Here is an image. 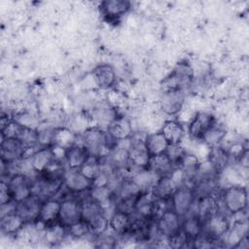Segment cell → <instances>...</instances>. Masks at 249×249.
I'll return each mask as SVG.
<instances>
[{"instance_id":"7a4b0ae2","label":"cell","mask_w":249,"mask_h":249,"mask_svg":"<svg viewBox=\"0 0 249 249\" xmlns=\"http://www.w3.org/2000/svg\"><path fill=\"white\" fill-rule=\"evenodd\" d=\"M219 198L221 207L226 214L232 216L240 212H246L248 207L247 188L239 184H231L220 191Z\"/></svg>"},{"instance_id":"d6986e66","label":"cell","mask_w":249,"mask_h":249,"mask_svg":"<svg viewBox=\"0 0 249 249\" xmlns=\"http://www.w3.org/2000/svg\"><path fill=\"white\" fill-rule=\"evenodd\" d=\"M54 156L52 146L39 147L30 157L29 161L35 173L41 174L46 171L49 166L54 161Z\"/></svg>"},{"instance_id":"3957f363","label":"cell","mask_w":249,"mask_h":249,"mask_svg":"<svg viewBox=\"0 0 249 249\" xmlns=\"http://www.w3.org/2000/svg\"><path fill=\"white\" fill-rule=\"evenodd\" d=\"M196 196L192 186L182 185L175 189L169 198L170 208L180 217H185L194 210Z\"/></svg>"},{"instance_id":"4fadbf2b","label":"cell","mask_w":249,"mask_h":249,"mask_svg":"<svg viewBox=\"0 0 249 249\" xmlns=\"http://www.w3.org/2000/svg\"><path fill=\"white\" fill-rule=\"evenodd\" d=\"M42 199L32 194L27 198L17 202L16 212L24 220L26 224L35 223L39 219Z\"/></svg>"},{"instance_id":"ba28073f","label":"cell","mask_w":249,"mask_h":249,"mask_svg":"<svg viewBox=\"0 0 249 249\" xmlns=\"http://www.w3.org/2000/svg\"><path fill=\"white\" fill-rule=\"evenodd\" d=\"M92 185L93 182L84 176L79 169H66L63 178V187L68 193L79 196L88 193Z\"/></svg>"},{"instance_id":"836d02e7","label":"cell","mask_w":249,"mask_h":249,"mask_svg":"<svg viewBox=\"0 0 249 249\" xmlns=\"http://www.w3.org/2000/svg\"><path fill=\"white\" fill-rule=\"evenodd\" d=\"M79 170L84 176L93 182L102 172L101 159L94 156H89V158L86 160V162Z\"/></svg>"},{"instance_id":"30bf717a","label":"cell","mask_w":249,"mask_h":249,"mask_svg":"<svg viewBox=\"0 0 249 249\" xmlns=\"http://www.w3.org/2000/svg\"><path fill=\"white\" fill-rule=\"evenodd\" d=\"M131 8V3L126 0H106L98 5V10L103 18L108 22L120 21Z\"/></svg>"},{"instance_id":"9a60e30c","label":"cell","mask_w":249,"mask_h":249,"mask_svg":"<svg viewBox=\"0 0 249 249\" xmlns=\"http://www.w3.org/2000/svg\"><path fill=\"white\" fill-rule=\"evenodd\" d=\"M106 131L115 143L128 139L133 134V128L130 120L124 116L119 115L112 121Z\"/></svg>"},{"instance_id":"ac0fdd59","label":"cell","mask_w":249,"mask_h":249,"mask_svg":"<svg viewBox=\"0 0 249 249\" xmlns=\"http://www.w3.org/2000/svg\"><path fill=\"white\" fill-rule=\"evenodd\" d=\"M131 223L132 215L117 209H114L113 213L109 216V229L117 236H127L130 232Z\"/></svg>"},{"instance_id":"f1b7e54d","label":"cell","mask_w":249,"mask_h":249,"mask_svg":"<svg viewBox=\"0 0 249 249\" xmlns=\"http://www.w3.org/2000/svg\"><path fill=\"white\" fill-rule=\"evenodd\" d=\"M146 168L150 169L154 173H156L158 176H165L169 175L172 170L175 168L174 164L169 160V159L166 157L165 154L153 156L149 158L148 164Z\"/></svg>"},{"instance_id":"4316f807","label":"cell","mask_w":249,"mask_h":249,"mask_svg":"<svg viewBox=\"0 0 249 249\" xmlns=\"http://www.w3.org/2000/svg\"><path fill=\"white\" fill-rule=\"evenodd\" d=\"M67 236V228L61 223L56 222L45 228L43 233V241H45L50 246H56L62 243Z\"/></svg>"},{"instance_id":"484cf974","label":"cell","mask_w":249,"mask_h":249,"mask_svg":"<svg viewBox=\"0 0 249 249\" xmlns=\"http://www.w3.org/2000/svg\"><path fill=\"white\" fill-rule=\"evenodd\" d=\"M181 230L185 232L188 238L193 241L203 231V220L194 211L182 218Z\"/></svg>"},{"instance_id":"8992f818","label":"cell","mask_w":249,"mask_h":249,"mask_svg":"<svg viewBox=\"0 0 249 249\" xmlns=\"http://www.w3.org/2000/svg\"><path fill=\"white\" fill-rule=\"evenodd\" d=\"M216 118L204 111L196 112L188 123V135L191 140L201 142L203 135L207 129L216 122Z\"/></svg>"},{"instance_id":"e575fe53","label":"cell","mask_w":249,"mask_h":249,"mask_svg":"<svg viewBox=\"0 0 249 249\" xmlns=\"http://www.w3.org/2000/svg\"><path fill=\"white\" fill-rule=\"evenodd\" d=\"M88 224L91 237L95 238L109 231V216L107 213L101 214L89 221Z\"/></svg>"},{"instance_id":"ab89813d","label":"cell","mask_w":249,"mask_h":249,"mask_svg":"<svg viewBox=\"0 0 249 249\" xmlns=\"http://www.w3.org/2000/svg\"><path fill=\"white\" fill-rule=\"evenodd\" d=\"M106 97H107L108 105L115 108V109L120 107L122 105L123 101H124L123 95L117 89H109V91L107 92Z\"/></svg>"},{"instance_id":"d4e9b609","label":"cell","mask_w":249,"mask_h":249,"mask_svg":"<svg viewBox=\"0 0 249 249\" xmlns=\"http://www.w3.org/2000/svg\"><path fill=\"white\" fill-rule=\"evenodd\" d=\"M206 160L213 165L216 171L220 174L230 165V156L225 147L222 145H217L213 147H209L208 154L206 156Z\"/></svg>"},{"instance_id":"e0dca14e","label":"cell","mask_w":249,"mask_h":249,"mask_svg":"<svg viewBox=\"0 0 249 249\" xmlns=\"http://www.w3.org/2000/svg\"><path fill=\"white\" fill-rule=\"evenodd\" d=\"M89 156L90 154L86 146L81 142H77L65 150L64 162L69 169H80Z\"/></svg>"},{"instance_id":"d6a6232c","label":"cell","mask_w":249,"mask_h":249,"mask_svg":"<svg viewBox=\"0 0 249 249\" xmlns=\"http://www.w3.org/2000/svg\"><path fill=\"white\" fill-rule=\"evenodd\" d=\"M227 135L226 128L224 125L216 120V122L207 129L205 134L202 137L201 142L207 147H213L220 145Z\"/></svg>"},{"instance_id":"603a6c76","label":"cell","mask_w":249,"mask_h":249,"mask_svg":"<svg viewBox=\"0 0 249 249\" xmlns=\"http://www.w3.org/2000/svg\"><path fill=\"white\" fill-rule=\"evenodd\" d=\"M155 199L151 192L140 193L135 201L133 214L147 220H154Z\"/></svg>"},{"instance_id":"52a82bcc","label":"cell","mask_w":249,"mask_h":249,"mask_svg":"<svg viewBox=\"0 0 249 249\" xmlns=\"http://www.w3.org/2000/svg\"><path fill=\"white\" fill-rule=\"evenodd\" d=\"M231 225L230 215L219 212L203 222V232L215 240H222Z\"/></svg>"},{"instance_id":"5bb4252c","label":"cell","mask_w":249,"mask_h":249,"mask_svg":"<svg viewBox=\"0 0 249 249\" xmlns=\"http://www.w3.org/2000/svg\"><path fill=\"white\" fill-rule=\"evenodd\" d=\"M91 78L93 83L101 89H111L117 83L116 70L109 63L96 65L91 72Z\"/></svg>"},{"instance_id":"f35d334b","label":"cell","mask_w":249,"mask_h":249,"mask_svg":"<svg viewBox=\"0 0 249 249\" xmlns=\"http://www.w3.org/2000/svg\"><path fill=\"white\" fill-rule=\"evenodd\" d=\"M168 248H174V249H180L185 248L188 246V244H192V241L188 238V236L185 234V232L180 230L174 234L170 235L166 238Z\"/></svg>"},{"instance_id":"277c9868","label":"cell","mask_w":249,"mask_h":249,"mask_svg":"<svg viewBox=\"0 0 249 249\" xmlns=\"http://www.w3.org/2000/svg\"><path fill=\"white\" fill-rule=\"evenodd\" d=\"M60 200L59 223L67 228L82 219V200L78 196L71 194Z\"/></svg>"},{"instance_id":"cb8c5ba5","label":"cell","mask_w":249,"mask_h":249,"mask_svg":"<svg viewBox=\"0 0 249 249\" xmlns=\"http://www.w3.org/2000/svg\"><path fill=\"white\" fill-rule=\"evenodd\" d=\"M25 224L24 220L17 212H14L0 218V231L3 235L16 237Z\"/></svg>"},{"instance_id":"74e56055","label":"cell","mask_w":249,"mask_h":249,"mask_svg":"<svg viewBox=\"0 0 249 249\" xmlns=\"http://www.w3.org/2000/svg\"><path fill=\"white\" fill-rule=\"evenodd\" d=\"M14 119L23 127H28L32 129H37L39 128V120L37 117L27 111H21L16 114Z\"/></svg>"},{"instance_id":"60d3db41","label":"cell","mask_w":249,"mask_h":249,"mask_svg":"<svg viewBox=\"0 0 249 249\" xmlns=\"http://www.w3.org/2000/svg\"><path fill=\"white\" fill-rule=\"evenodd\" d=\"M12 200H13V198L11 196V192H10L8 183L4 178H2L1 183H0V204L6 203V202H9Z\"/></svg>"},{"instance_id":"83f0119b","label":"cell","mask_w":249,"mask_h":249,"mask_svg":"<svg viewBox=\"0 0 249 249\" xmlns=\"http://www.w3.org/2000/svg\"><path fill=\"white\" fill-rule=\"evenodd\" d=\"M177 187L171 180L169 175L160 176L153 188L151 189V193L156 199H162V200H169L170 196H172L173 192Z\"/></svg>"},{"instance_id":"8d00e7d4","label":"cell","mask_w":249,"mask_h":249,"mask_svg":"<svg viewBox=\"0 0 249 249\" xmlns=\"http://www.w3.org/2000/svg\"><path fill=\"white\" fill-rule=\"evenodd\" d=\"M188 151L185 149V147L181 144H169L166 151L165 155L169 159V160L174 164L175 167H177L186 155Z\"/></svg>"},{"instance_id":"ffe728a7","label":"cell","mask_w":249,"mask_h":249,"mask_svg":"<svg viewBox=\"0 0 249 249\" xmlns=\"http://www.w3.org/2000/svg\"><path fill=\"white\" fill-rule=\"evenodd\" d=\"M61 200L57 197H51L42 201L38 221L46 227L58 222Z\"/></svg>"},{"instance_id":"8fae6325","label":"cell","mask_w":249,"mask_h":249,"mask_svg":"<svg viewBox=\"0 0 249 249\" xmlns=\"http://www.w3.org/2000/svg\"><path fill=\"white\" fill-rule=\"evenodd\" d=\"M155 225L159 234L167 238L181 230L182 217L175 213L171 208H168L155 220Z\"/></svg>"},{"instance_id":"1f68e13d","label":"cell","mask_w":249,"mask_h":249,"mask_svg":"<svg viewBox=\"0 0 249 249\" xmlns=\"http://www.w3.org/2000/svg\"><path fill=\"white\" fill-rule=\"evenodd\" d=\"M130 178L139 187L141 192H150L160 176L145 167L136 171Z\"/></svg>"},{"instance_id":"6da1fadb","label":"cell","mask_w":249,"mask_h":249,"mask_svg":"<svg viewBox=\"0 0 249 249\" xmlns=\"http://www.w3.org/2000/svg\"><path fill=\"white\" fill-rule=\"evenodd\" d=\"M81 143L89 150L90 156L103 159L107 157L115 142L110 138L107 131L98 126H89L80 135Z\"/></svg>"},{"instance_id":"d590c367","label":"cell","mask_w":249,"mask_h":249,"mask_svg":"<svg viewBox=\"0 0 249 249\" xmlns=\"http://www.w3.org/2000/svg\"><path fill=\"white\" fill-rule=\"evenodd\" d=\"M67 234L74 240H82L91 236L89 224L82 219L67 227Z\"/></svg>"},{"instance_id":"5b68a950","label":"cell","mask_w":249,"mask_h":249,"mask_svg":"<svg viewBox=\"0 0 249 249\" xmlns=\"http://www.w3.org/2000/svg\"><path fill=\"white\" fill-rule=\"evenodd\" d=\"M186 94L181 89L162 90L160 99L159 107L166 116H176L184 109Z\"/></svg>"},{"instance_id":"7402d4cb","label":"cell","mask_w":249,"mask_h":249,"mask_svg":"<svg viewBox=\"0 0 249 249\" xmlns=\"http://www.w3.org/2000/svg\"><path fill=\"white\" fill-rule=\"evenodd\" d=\"M168 145V142L160 130L148 133L144 137V147L150 157L164 154Z\"/></svg>"},{"instance_id":"4dcf8cb0","label":"cell","mask_w":249,"mask_h":249,"mask_svg":"<svg viewBox=\"0 0 249 249\" xmlns=\"http://www.w3.org/2000/svg\"><path fill=\"white\" fill-rule=\"evenodd\" d=\"M82 220L89 223L95 217L106 213V209L102 204L89 197V193L87 197H82Z\"/></svg>"},{"instance_id":"f546056e","label":"cell","mask_w":249,"mask_h":249,"mask_svg":"<svg viewBox=\"0 0 249 249\" xmlns=\"http://www.w3.org/2000/svg\"><path fill=\"white\" fill-rule=\"evenodd\" d=\"M79 134H77L72 128L66 126L55 127L53 136V146H57L64 150L68 149L72 145L78 142Z\"/></svg>"},{"instance_id":"9c48e42d","label":"cell","mask_w":249,"mask_h":249,"mask_svg":"<svg viewBox=\"0 0 249 249\" xmlns=\"http://www.w3.org/2000/svg\"><path fill=\"white\" fill-rule=\"evenodd\" d=\"M11 192V196L14 201H21L30 196L32 192L33 182L31 178L23 173L13 174L6 180Z\"/></svg>"},{"instance_id":"2e32d148","label":"cell","mask_w":249,"mask_h":249,"mask_svg":"<svg viewBox=\"0 0 249 249\" xmlns=\"http://www.w3.org/2000/svg\"><path fill=\"white\" fill-rule=\"evenodd\" d=\"M193 211L197 214L203 220V222L213 215L221 212L219 196H203L196 197Z\"/></svg>"},{"instance_id":"7c38bea8","label":"cell","mask_w":249,"mask_h":249,"mask_svg":"<svg viewBox=\"0 0 249 249\" xmlns=\"http://www.w3.org/2000/svg\"><path fill=\"white\" fill-rule=\"evenodd\" d=\"M1 160L11 162L21 160L26 156V148L17 137H1Z\"/></svg>"},{"instance_id":"44dd1931","label":"cell","mask_w":249,"mask_h":249,"mask_svg":"<svg viewBox=\"0 0 249 249\" xmlns=\"http://www.w3.org/2000/svg\"><path fill=\"white\" fill-rule=\"evenodd\" d=\"M160 131L168 144H181L185 137L184 125L177 120H167L163 122Z\"/></svg>"}]
</instances>
